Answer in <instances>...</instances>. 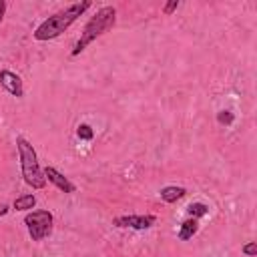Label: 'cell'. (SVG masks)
<instances>
[{"label": "cell", "instance_id": "obj_1", "mask_svg": "<svg viewBox=\"0 0 257 257\" xmlns=\"http://www.w3.org/2000/svg\"><path fill=\"white\" fill-rule=\"evenodd\" d=\"M90 8V2L88 0H84V2H76V4H70L68 8H64V10H60V12H56V14H52V16H48L42 24H38L36 26V30H34V38L36 40H40V42H44V40H52V38H56V36H60L84 10H88Z\"/></svg>", "mask_w": 257, "mask_h": 257}, {"label": "cell", "instance_id": "obj_2", "mask_svg": "<svg viewBox=\"0 0 257 257\" xmlns=\"http://www.w3.org/2000/svg\"><path fill=\"white\" fill-rule=\"evenodd\" d=\"M116 22V10L112 6H102L82 28L80 32V38L76 40L74 48H72V56L80 54L92 40H96L98 36H102L104 32H108Z\"/></svg>", "mask_w": 257, "mask_h": 257}, {"label": "cell", "instance_id": "obj_3", "mask_svg": "<svg viewBox=\"0 0 257 257\" xmlns=\"http://www.w3.org/2000/svg\"><path fill=\"white\" fill-rule=\"evenodd\" d=\"M16 149H18V155H20V167H22L24 183L30 185L32 189H44L46 187V177H44L42 169L38 167L34 147L24 137H16Z\"/></svg>", "mask_w": 257, "mask_h": 257}, {"label": "cell", "instance_id": "obj_4", "mask_svg": "<svg viewBox=\"0 0 257 257\" xmlns=\"http://www.w3.org/2000/svg\"><path fill=\"white\" fill-rule=\"evenodd\" d=\"M52 213L48 211H32L24 217V225L32 237V241H42L44 237H48L52 233Z\"/></svg>", "mask_w": 257, "mask_h": 257}, {"label": "cell", "instance_id": "obj_5", "mask_svg": "<svg viewBox=\"0 0 257 257\" xmlns=\"http://www.w3.org/2000/svg\"><path fill=\"white\" fill-rule=\"evenodd\" d=\"M157 223L155 215H122V217H114L112 225L114 227H131V229H149Z\"/></svg>", "mask_w": 257, "mask_h": 257}, {"label": "cell", "instance_id": "obj_6", "mask_svg": "<svg viewBox=\"0 0 257 257\" xmlns=\"http://www.w3.org/2000/svg\"><path fill=\"white\" fill-rule=\"evenodd\" d=\"M0 84L16 98H20L24 94V86H22V78L16 72L10 70H0Z\"/></svg>", "mask_w": 257, "mask_h": 257}, {"label": "cell", "instance_id": "obj_7", "mask_svg": "<svg viewBox=\"0 0 257 257\" xmlns=\"http://www.w3.org/2000/svg\"><path fill=\"white\" fill-rule=\"evenodd\" d=\"M42 173H44V177H46V179H48L56 189H60L62 193H74V191H76V187H74V185H72V183L62 175V173H58L54 167H46Z\"/></svg>", "mask_w": 257, "mask_h": 257}, {"label": "cell", "instance_id": "obj_8", "mask_svg": "<svg viewBox=\"0 0 257 257\" xmlns=\"http://www.w3.org/2000/svg\"><path fill=\"white\" fill-rule=\"evenodd\" d=\"M187 195V191L183 187H175V185H169V187H163L161 189V199L165 203H175L179 199H183Z\"/></svg>", "mask_w": 257, "mask_h": 257}, {"label": "cell", "instance_id": "obj_9", "mask_svg": "<svg viewBox=\"0 0 257 257\" xmlns=\"http://www.w3.org/2000/svg\"><path fill=\"white\" fill-rule=\"evenodd\" d=\"M197 231H199V223H197V219L189 217V219H187V221H183V225H181L179 239H181V241H187V239H191Z\"/></svg>", "mask_w": 257, "mask_h": 257}, {"label": "cell", "instance_id": "obj_10", "mask_svg": "<svg viewBox=\"0 0 257 257\" xmlns=\"http://www.w3.org/2000/svg\"><path fill=\"white\" fill-rule=\"evenodd\" d=\"M36 205V197L34 195H22V197H18L16 201H14V209L16 211H28V209H32Z\"/></svg>", "mask_w": 257, "mask_h": 257}, {"label": "cell", "instance_id": "obj_11", "mask_svg": "<svg viewBox=\"0 0 257 257\" xmlns=\"http://www.w3.org/2000/svg\"><path fill=\"white\" fill-rule=\"evenodd\" d=\"M207 213H209V207H207L205 203H191V205L187 207V215L193 217V219H197V217H205Z\"/></svg>", "mask_w": 257, "mask_h": 257}, {"label": "cell", "instance_id": "obj_12", "mask_svg": "<svg viewBox=\"0 0 257 257\" xmlns=\"http://www.w3.org/2000/svg\"><path fill=\"white\" fill-rule=\"evenodd\" d=\"M76 135H78L80 139H84V141H90V139L94 137V133H92V128H90L88 124H80V126L76 128Z\"/></svg>", "mask_w": 257, "mask_h": 257}, {"label": "cell", "instance_id": "obj_13", "mask_svg": "<svg viewBox=\"0 0 257 257\" xmlns=\"http://www.w3.org/2000/svg\"><path fill=\"white\" fill-rule=\"evenodd\" d=\"M233 118H235V116H233V112H231V110H221V112L217 114V120H219L221 124H231V122H233Z\"/></svg>", "mask_w": 257, "mask_h": 257}, {"label": "cell", "instance_id": "obj_14", "mask_svg": "<svg viewBox=\"0 0 257 257\" xmlns=\"http://www.w3.org/2000/svg\"><path fill=\"white\" fill-rule=\"evenodd\" d=\"M243 253L249 255V257H255V255H257V245H255L253 241L247 243V245H243Z\"/></svg>", "mask_w": 257, "mask_h": 257}, {"label": "cell", "instance_id": "obj_15", "mask_svg": "<svg viewBox=\"0 0 257 257\" xmlns=\"http://www.w3.org/2000/svg\"><path fill=\"white\" fill-rule=\"evenodd\" d=\"M177 8H179V2H177V0H171V2H167V4H165L163 12H165V14H173Z\"/></svg>", "mask_w": 257, "mask_h": 257}, {"label": "cell", "instance_id": "obj_16", "mask_svg": "<svg viewBox=\"0 0 257 257\" xmlns=\"http://www.w3.org/2000/svg\"><path fill=\"white\" fill-rule=\"evenodd\" d=\"M4 12H6V2L0 0V22H2V18H4Z\"/></svg>", "mask_w": 257, "mask_h": 257}, {"label": "cell", "instance_id": "obj_17", "mask_svg": "<svg viewBox=\"0 0 257 257\" xmlns=\"http://www.w3.org/2000/svg\"><path fill=\"white\" fill-rule=\"evenodd\" d=\"M6 211H8V207H6V205H0V215H4Z\"/></svg>", "mask_w": 257, "mask_h": 257}]
</instances>
